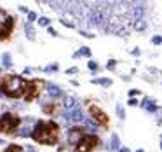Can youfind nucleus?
I'll list each match as a JSON object with an SVG mask.
<instances>
[{"label":"nucleus","instance_id":"obj_1","mask_svg":"<svg viewBox=\"0 0 162 152\" xmlns=\"http://www.w3.org/2000/svg\"><path fill=\"white\" fill-rule=\"evenodd\" d=\"M32 138L40 145H56L59 140V126L54 121H38L32 131Z\"/></svg>","mask_w":162,"mask_h":152},{"label":"nucleus","instance_id":"obj_2","mask_svg":"<svg viewBox=\"0 0 162 152\" xmlns=\"http://www.w3.org/2000/svg\"><path fill=\"white\" fill-rule=\"evenodd\" d=\"M26 88H28V80L23 79V77H19V75L7 74V75L0 77V91L7 96V98H12V100L24 98Z\"/></svg>","mask_w":162,"mask_h":152},{"label":"nucleus","instance_id":"obj_3","mask_svg":"<svg viewBox=\"0 0 162 152\" xmlns=\"http://www.w3.org/2000/svg\"><path fill=\"white\" fill-rule=\"evenodd\" d=\"M21 126V119L12 112H5L0 115V133L4 135H14Z\"/></svg>","mask_w":162,"mask_h":152},{"label":"nucleus","instance_id":"obj_4","mask_svg":"<svg viewBox=\"0 0 162 152\" xmlns=\"http://www.w3.org/2000/svg\"><path fill=\"white\" fill-rule=\"evenodd\" d=\"M14 30V19L0 9V40H7Z\"/></svg>","mask_w":162,"mask_h":152},{"label":"nucleus","instance_id":"obj_5","mask_svg":"<svg viewBox=\"0 0 162 152\" xmlns=\"http://www.w3.org/2000/svg\"><path fill=\"white\" fill-rule=\"evenodd\" d=\"M42 88H44V80L40 79H32L28 80V88H26V93H24V101H33L37 100L40 93H42Z\"/></svg>","mask_w":162,"mask_h":152},{"label":"nucleus","instance_id":"obj_6","mask_svg":"<svg viewBox=\"0 0 162 152\" xmlns=\"http://www.w3.org/2000/svg\"><path fill=\"white\" fill-rule=\"evenodd\" d=\"M98 136L96 135H91V133H87V135H84V138L77 143V147H75V152H91L96 145H98Z\"/></svg>","mask_w":162,"mask_h":152},{"label":"nucleus","instance_id":"obj_7","mask_svg":"<svg viewBox=\"0 0 162 152\" xmlns=\"http://www.w3.org/2000/svg\"><path fill=\"white\" fill-rule=\"evenodd\" d=\"M89 114H91V117H92V121L98 124V126H108V115L98 107V105H91L89 107Z\"/></svg>","mask_w":162,"mask_h":152},{"label":"nucleus","instance_id":"obj_8","mask_svg":"<svg viewBox=\"0 0 162 152\" xmlns=\"http://www.w3.org/2000/svg\"><path fill=\"white\" fill-rule=\"evenodd\" d=\"M84 135H87L84 128H78V126L72 128V130L68 131V143H72V145H75V147H77V143L84 138Z\"/></svg>","mask_w":162,"mask_h":152},{"label":"nucleus","instance_id":"obj_9","mask_svg":"<svg viewBox=\"0 0 162 152\" xmlns=\"http://www.w3.org/2000/svg\"><path fill=\"white\" fill-rule=\"evenodd\" d=\"M68 117H72V121H80L82 119V112H80V109H73V110H70L68 112Z\"/></svg>","mask_w":162,"mask_h":152},{"label":"nucleus","instance_id":"obj_10","mask_svg":"<svg viewBox=\"0 0 162 152\" xmlns=\"http://www.w3.org/2000/svg\"><path fill=\"white\" fill-rule=\"evenodd\" d=\"M143 107L146 109V110H150V112H155V110H157V107H155V101H153V100H148V98L143 101Z\"/></svg>","mask_w":162,"mask_h":152},{"label":"nucleus","instance_id":"obj_11","mask_svg":"<svg viewBox=\"0 0 162 152\" xmlns=\"http://www.w3.org/2000/svg\"><path fill=\"white\" fill-rule=\"evenodd\" d=\"M42 110H44V112H45L47 115H53L54 112H56V105H54V103H45Z\"/></svg>","mask_w":162,"mask_h":152},{"label":"nucleus","instance_id":"obj_12","mask_svg":"<svg viewBox=\"0 0 162 152\" xmlns=\"http://www.w3.org/2000/svg\"><path fill=\"white\" fill-rule=\"evenodd\" d=\"M4 152H23V147H21V145H16V143H12V145H9Z\"/></svg>","mask_w":162,"mask_h":152},{"label":"nucleus","instance_id":"obj_13","mask_svg":"<svg viewBox=\"0 0 162 152\" xmlns=\"http://www.w3.org/2000/svg\"><path fill=\"white\" fill-rule=\"evenodd\" d=\"M134 28H136V30H143L145 28V21L143 19H138V23H134Z\"/></svg>","mask_w":162,"mask_h":152},{"label":"nucleus","instance_id":"obj_14","mask_svg":"<svg viewBox=\"0 0 162 152\" xmlns=\"http://www.w3.org/2000/svg\"><path fill=\"white\" fill-rule=\"evenodd\" d=\"M112 143H113V147H112V149H119V140H117V136H115V135L112 136Z\"/></svg>","mask_w":162,"mask_h":152},{"label":"nucleus","instance_id":"obj_15","mask_svg":"<svg viewBox=\"0 0 162 152\" xmlns=\"http://www.w3.org/2000/svg\"><path fill=\"white\" fill-rule=\"evenodd\" d=\"M96 82H99V84H103V86H110V84H112L110 79H101V80H96Z\"/></svg>","mask_w":162,"mask_h":152},{"label":"nucleus","instance_id":"obj_16","mask_svg":"<svg viewBox=\"0 0 162 152\" xmlns=\"http://www.w3.org/2000/svg\"><path fill=\"white\" fill-rule=\"evenodd\" d=\"M89 68H91V70H96V68H98V65H96L94 61H91V63H89Z\"/></svg>","mask_w":162,"mask_h":152},{"label":"nucleus","instance_id":"obj_17","mask_svg":"<svg viewBox=\"0 0 162 152\" xmlns=\"http://www.w3.org/2000/svg\"><path fill=\"white\" fill-rule=\"evenodd\" d=\"M129 105H132V107H134V105H138V100H136V98H134V100L131 98V100H129Z\"/></svg>","mask_w":162,"mask_h":152},{"label":"nucleus","instance_id":"obj_18","mask_svg":"<svg viewBox=\"0 0 162 152\" xmlns=\"http://www.w3.org/2000/svg\"><path fill=\"white\" fill-rule=\"evenodd\" d=\"M152 42H153V44H161L162 38H161V37H153V40H152Z\"/></svg>","mask_w":162,"mask_h":152},{"label":"nucleus","instance_id":"obj_19","mask_svg":"<svg viewBox=\"0 0 162 152\" xmlns=\"http://www.w3.org/2000/svg\"><path fill=\"white\" fill-rule=\"evenodd\" d=\"M129 95H131V96H136V95H140V91H138V89H132V91H129Z\"/></svg>","mask_w":162,"mask_h":152},{"label":"nucleus","instance_id":"obj_20","mask_svg":"<svg viewBox=\"0 0 162 152\" xmlns=\"http://www.w3.org/2000/svg\"><path fill=\"white\" fill-rule=\"evenodd\" d=\"M117 112H119V115H120V117H124V110H122V109H120V107H119V109H117Z\"/></svg>","mask_w":162,"mask_h":152},{"label":"nucleus","instance_id":"obj_21","mask_svg":"<svg viewBox=\"0 0 162 152\" xmlns=\"http://www.w3.org/2000/svg\"><path fill=\"white\" fill-rule=\"evenodd\" d=\"M161 147H162V143H161Z\"/></svg>","mask_w":162,"mask_h":152}]
</instances>
